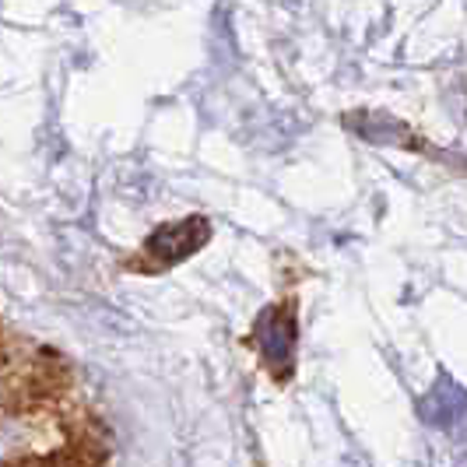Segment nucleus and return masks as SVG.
Wrapping results in <instances>:
<instances>
[{
    "mask_svg": "<svg viewBox=\"0 0 467 467\" xmlns=\"http://www.w3.org/2000/svg\"><path fill=\"white\" fill-rule=\"evenodd\" d=\"M208 239H211L208 218L190 214L183 222H169V225H162V229H155V233L148 235V243H144L138 260L144 271H162V267H172V264L187 260L190 254H197Z\"/></svg>",
    "mask_w": 467,
    "mask_h": 467,
    "instance_id": "1",
    "label": "nucleus"
},
{
    "mask_svg": "<svg viewBox=\"0 0 467 467\" xmlns=\"http://www.w3.org/2000/svg\"><path fill=\"white\" fill-rule=\"evenodd\" d=\"M257 337L264 362L285 383L296 369V303H278L267 313H260Z\"/></svg>",
    "mask_w": 467,
    "mask_h": 467,
    "instance_id": "3",
    "label": "nucleus"
},
{
    "mask_svg": "<svg viewBox=\"0 0 467 467\" xmlns=\"http://www.w3.org/2000/svg\"><path fill=\"white\" fill-rule=\"evenodd\" d=\"M102 446L92 429H81L67 440H53L47 446H32L25 453H15L7 461H0V467H102Z\"/></svg>",
    "mask_w": 467,
    "mask_h": 467,
    "instance_id": "2",
    "label": "nucleus"
}]
</instances>
